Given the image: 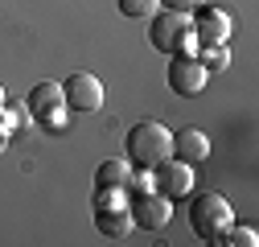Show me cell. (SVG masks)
<instances>
[{
  "label": "cell",
  "mask_w": 259,
  "mask_h": 247,
  "mask_svg": "<svg viewBox=\"0 0 259 247\" xmlns=\"http://www.w3.org/2000/svg\"><path fill=\"white\" fill-rule=\"evenodd\" d=\"M127 157L136 169H152L165 157H173V132L156 119H140L132 132H127Z\"/></svg>",
  "instance_id": "1"
},
{
  "label": "cell",
  "mask_w": 259,
  "mask_h": 247,
  "mask_svg": "<svg viewBox=\"0 0 259 247\" xmlns=\"http://www.w3.org/2000/svg\"><path fill=\"white\" fill-rule=\"evenodd\" d=\"M95 227L103 239H127L132 235V210H127V190H95Z\"/></svg>",
  "instance_id": "2"
},
{
  "label": "cell",
  "mask_w": 259,
  "mask_h": 247,
  "mask_svg": "<svg viewBox=\"0 0 259 247\" xmlns=\"http://www.w3.org/2000/svg\"><path fill=\"white\" fill-rule=\"evenodd\" d=\"M235 223V210L231 202H226L222 194H202V198H193L189 206V227L193 235H202L206 243H218V235Z\"/></svg>",
  "instance_id": "3"
},
{
  "label": "cell",
  "mask_w": 259,
  "mask_h": 247,
  "mask_svg": "<svg viewBox=\"0 0 259 247\" xmlns=\"http://www.w3.org/2000/svg\"><path fill=\"white\" fill-rule=\"evenodd\" d=\"M206 83H210V70L202 66L198 54H169V87L177 91L181 99L202 95Z\"/></svg>",
  "instance_id": "4"
},
{
  "label": "cell",
  "mask_w": 259,
  "mask_h": 247,
  "mask_svg": "<svg viewBox=\"0 0 259 247\" xmlns=\"http://www.w3.org/2000/svg\"><path fill=\"white\" fill-rule=\"evenodd\" d=\"M189 25H193V33H198V46H222V42L235 37V17L226 9L202 5V9L189 13Z\"/></svg>",
  "instance_id": "5"
},
{
  "label": "cell",
  "mask_w": 259,
  "mask_h": 247,
  "mask_svg": "<svg viewBox=\"0 0 259 247\" xmlns=\"http://www.w3.org/2000/svg\"><path fill=\"white\" fill-rule=\"evenodd\" d=\"M127 210H132V223L144 227V231H165L169 219H173V206L165 194L156 190H144V194H127Z\"/></svg>",
  "instance_id": "6"
},
{
  "label": "cell",
  "mask_w": 259,
  "mask_h": 247,
  "mask_svg": "<svg viewBox=\"0 0 259 247\" xmlns=\"http://www.w3.org/2000/svg\"><path fill=\"white\" fill-rule=\"evenodd\" d=\"M152 190L165 194L169 202L185 198L193 190V165L189 161H177V157H165L160 165H152Z\"/></svg>",
  "instance_id": "7"
},
{
  "label": "cell",
  "mask_w": 259,
  "mask_h": 247,
  "mask_svg": "<svg viewBox=\"0 0 259 247\" xmlns=\"http://www.w3.org/2000/svg\"><path fill=\"white\" fill-rule=\"evenodd\" d=\"M62 95H66V111H99L103 107V83L87 70H78L62 83Z\"/></svg>",
  "instance_id": "8"
},
{
  "label": "cell",
  "mask_w": 259,
  "mask_h": 247,
  "mask_svg": "<svg viewBox=\"0 0 259 247\" xmlns=\"http://www.w3.org/2000/svg\"><path fill=\"white\" fill-rule=\"evenodd\" d=\"M185 29H189V13H169V9H160V13H152L148 42H152V50H160V54H177V42H181Z\"/></svg>",
  "instance_id": "9"
},
{
  "label": "cell",
  "mask_w": 259,
  "mask_h": 247,
  "mask_svg": "<svg viewBox=\"0 0 259 247\" xmlns=\"http://www.w3.org/2000/svg\"><path fill=\"white\" fill-rule=\"evenodd\" d=\"M25 107L33 111V119H46L50 128H58V124H62V111H66V95H62V83H37L33 91H29Z\"/></svg>",
  "instance_id": "10"
},
{
  "label": "cell",
  "mask_w": 259,
  "mask_h": 247,
  "mask_svg": "<svg viewBox=\"0 0 259 247\" xmlns=\"http://www.w3.org/2000/svg\"><path fill=\"white\" fill-rule=\"evenodd\" d=\"M173 157H177V161H189V165H202V161L210 157V136L198 132V128L173 132Z\"/></svg>",
  "instance_id": "11"
},
{
  "label": "cell",
  "mask_w": 259,
  "mask_h": 247,
  "mask_svg": "<svg viewBox=\"0 0 259 247\" xmlns=\"http://www.w3.org/2000/svg\"><path fill=\"white\" fill-rule=\"evenodd\" d=\"M127 177H132V161H99L95 169V190H127Z\"/></svg>",
  "instance_id": "12"
},
{
  "label": "cell",
  "mask_w": 259,
  "mask_h": 247,
  "mask_svg": "<svg viewBox=\"0 0 259 247\" xmlns=\"http://www.w3.org/2000/svg\"><path fill=\"white\" fill-rule=\"evenodd\" d=\"M198 58H202V66L210 74H218V70L231 66V42H222V46H198Z\"/></svg>",
  "instance_id": "13"
},
{
  "label": "cell",
  "mask_w": 259,
  "mask_h": 247,
  "mask_svg": "<svg viewBox=\"0 0 259 247\" xmlns=\"http://www.w3.org/2000/svg\"><path fill=\"white\" fill-rule=\"evenodd\" d=\"M218 247H259V235L251 231V227H226L222 235H218Z\"/></svg>",
  "instance_id": "14"
},
{
  "label": "cell",
  "mask_w": 259,
  "mask_h": 247,
  "mask_svg": "<svg viewBox=\"0 0 259 247\" xmlns=\"http://www.w3.org/2000/svg\"><path fill=\"white\" fill-rule=\"evenodd\" d=\"M156 9H160V0H119V13H123V17H132V21L152 17Z\"/></svg>",
  "instance_id": "15"
},
{
  "label": "cell",
  "mask_w": 259,
  "mask_h": 247,
  "mask_svg": "<svg viewBox=\"0 0 259 247\" xmlns=\"http://www.w3.org/2000/svg\"><path fill=\"white\" fill-rule=\"evenodd\" d=\"M202 5H206V0H160V9H169V13H193Z\"/></svg>",
  "instance_id": "16"
},
{
  "label": "cell",
  "mask_w": 259,
  "mask_h": 247,
  "mask_svg": "<svg viewBox=\"0 0 259 247\" xmlns=\"http://www.w3.org/2000/svg\"><path fill=\"white\" fill-rule=\"evenodd\" d=\"M13 128H17V119H13L9 111H0V152H5V144H9V136H13Z\"/></svg>",
  "instance_id": "17"
},
{
  "label": "cell",
  "mask_w": 259,
  "mask_h": 247,
  "mask_svg": "<svg viewBox=\"0 0 259 247\" xmlns=\"http://www.w3.org/2000/svg\"><path fill=\"white\" fill-rule=\"evenodd\" d=\"M0 111H5V87H0Z\"/></svg>",
  "instance_id": "18"
}]
</instances>
